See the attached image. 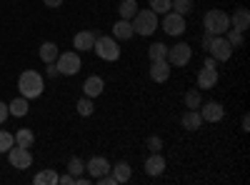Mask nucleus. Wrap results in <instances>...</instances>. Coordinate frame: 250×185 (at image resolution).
Returning a JSON list of instances; mask_svg holds the SVG:
<instances>
[{"instance_id":"nucleus-12","label":"nucleus","mask_w":250,"mask_h":185,"mask_svg":"<svg viewBox=\"0 0 250 185\" xmlns=\"http://www.w3.org/2000/svg\"><path fill=\"white\" fill-rule=\"evenodd\" d=\"M165 168H168V160L163 158V153H150V158L145 160V173L150 178H160L165 173Z\"/></svg>"},{"instance_id":"nucleus-2","label":"nucleus","mask_w":250,"mask_h":185,"mask_svg":"<svg viewBox=\"0 0 250 185\" xmlns=\"http://www.w3.org/2000/svg\"><path fill=\"white\" fill-rule=\"evenodd\" d=\"M133 30H135V35H143V38H150L158 28H160V20H158V15L150 10V8H143V10H138L135 15H133Z\"/></svg>"},{"instance_id":"nucleus-27","label":"nucleus","mask_w":250,"mask_h":185,"mask_svg":"<svg viewBox=\"0 0 250 185\" xmlns=\"http://www.w3.org/2000/svg\"><path fill=\"white\" fill-rule=\"evenodd\" d=\"M118 13H120L123 20H133V15L138 13V0H120Z\"/></svg>"},{"instance_id":"nucleus-4","label":"nucleus","mask_w":250,"mask_h":185,"mask_svg":"<svg viewBox=\"0 0 250 185\" xmlns=\"http://www.w3.org/2000/svg\"><path fill=\"white\" fill-rule=\"evenodd\" d=\"M93 50L100 60H105V63H115V60L120 58V45H118V40L113 35H98Z\"/></svg>"},{"instance_id":"nucleus-40","label":"nucleus","mask_w":250,"mask_h":185,"mask_svg":"<svg viewBox=\"0 0 250 185\" xmlns=\"http://www.w3.org/2000/svg\"><path fill=\"white\" fill-rule=\"evenodd\" d=\"M210 40H213L210 33H205V35H203V48H205V50H208V45H210Z\"/></svg>"},{"instance_id":"nucleus-32","label":"nucleus","mask_w":250,"mask_h":185,"mask_svg":"<svg viewBox=\"0 0 250 185\" xmlns=\"http://www.w3.org/2000/svg\"><path fill=\"white\" fill-rule=\"evenodd\" d=\"M13 145H15V138H13V133H8V130H0V153H8Z\"/></svg>"},{"instance_id":"nucleus-22","label":"nucleus","mask_w":250,"mask_h":185,"mask_svg":"<svg viewBox=\"0 0 250 185\" xmlns=\"http://www.w3.org/2000/svg\"><path fill=\"white\" fill-rule=\"evenodd\" d=\"M110 173L115 175V180H118V185H120V183H128V180H130L133 168H130V163L120 160V163H115V165H110Z\"/></svg>"},{"instance_id":"nucleus-25","label":"nucleus","mask_w":250,"mask_h":185,"mask_svg":"<svg viewBox=\"0 0 250 185\" xmlns=\"http://www.w3.org/2000/svg\"><path fill=\"white\" fill-rule=\"evenodd\" d=\"M183 103H185V108L188 110H198L200 108V103H203V95H200V88H190L185 93V98H183Z\"/></svg>"},{"instance_id":"nucleus-17","label":"nucleus","mask_w":250,"mask_h":185,"mask_svg":"<svg viewBox=\"0 0 250 185\" xmlns=\"http://www.w3.org/2000/svg\"><path fill=\"white\" fill-rule=\"evenodd\" d=\"M230 28H235V30H240V33H245V30L250 28V13H248V8H235V10H233V15H230Z\"/></svg>"},{"instance_id":"nucleus-1","label":"nucleus","mask_w":250,"mask_h":185,"mask_svg":"<svg viewBox=\"0 0 250 185\" xmlns=\"http://www.w3.org/2000/svg\"><path fill=\"white\" fill-rule=\"evenodd\" d=\"M18 90H20V95H23V98L35 100V98L43 95L45 80H43V75H40L38 70H23V73H20V78H18Z\"/></svg>"},{"instance_id":"nucleus-6","label":"nucleus","mask_w":250,"mask_h":185,"mask_svg":"<svg viewBox=\"0 0 250 185\" xmlns=\"http://www.w3.org/2000/svg\"><path fill=\"white\" fill-rule=\"evenodd\" d=\"M160 28H163V33H165V35H170V38H180V35L185 33V28H188L185 15H180V13H175V10H168V13L163 15V20H160Z\"/></svg>"},{"instance_id":"nucleus-31","label":"nucleus","mask_w":250,"mask_h":185,"mask_svg":"<svg viewBox=\"0 0 250 185\" xmlns=\"http://www.w3.org/2000/svg\"><path fill=\"white\" fill-rule=\"evenodd\" d=\"M68 173H70V175H75V178H78V175H83V173H85V163H83L78 155H75V158H70V160H68Z\"/></svg>"},{"instance_id":"nucleus-20","label":"nucleus","mask_w":250,"mask_h":185,"mask_svg":"<svg viewBox=\"0 0 250 185\" xmlns=\"http://www.w3.org/2000/svg\"><path fill=\"white\" fill-rule=\"evenodd\" d=\"M180 125L185 128V130H198L200 125H203V118H200V113L198 110H185L183 115H180Z\"/></svg>"},{"instance_id":"nucleus-26","label":"nucleus","mask_w":250,"mask_h":185,"mask_svg":"<svg viewBox=\"0 0 250 185\" xmlns=\"http://www.w3.org/2000/svg\"><path fill=\"white\" fill-rule=\"evenodd\" d=\"M75 110H78V115H83V118H90V115L95 113V103H93V98L83 95V98L75 103Z\"/></svg>"},{"instance_id":"nucleus-14","label":"nucleus","mask_w":250,"mask_h":185,"mask_svg":"<svg viewBox=\"0 0 250 185\" xmlns=\"http://www.w3.org/2000/svg\"><path fill=\"white\" fill-rule=\"evenodd\" d=\"M85 170L90 173V178H100V175H108L110 173V160L108 158H103V155H95L85 163Z\"/></svg>"},{"instance_id":"nucleus-7","label":"nucleus","mask_w":250,"mask_h":185,"mask_svg":"<svg viewBox=\"0 0 250 185\" xmlns=\"http://www.w3.org/2000/svg\"><path fill=\"white\" fill-rule=\"evenodd\" d=\"M233 45L225 40V35H213L210 45H208V55L215 58V63H228V60L233 58Z\"/></svg>"},{"instance_id":"nucleus-18","label":"nucleus","mask_w":250,"mask_h":185,"mask_svg":"<svg viewBox=\"0 0 250 185\" xmlns=\"http://www.w3.org/2000/svg\"><path fill=\"white\" fill-rule=\"evenodd\" d=\"M135 35V30H133V23H130V20H118V23L113 25V38L118 40V43H120V40H130Z\"/></svg>"},{"instance_id":"nucleus-16","label":"nucleus","mask_w":250,"mask_h":185,"mask_svg":"<svg viewBox=\"0 0 250 185\" xmlns=\"http://www.w3.org/2000/svg\"><path fill=\"white\" fill-rule=\"evenodd\" d=\"M103 90H105V80H103L100 75H90V78H85V83H83V93H85L88 98H98V95H103Z\"/></svg>"},{"instance_id":"nucleus-23","label":"nucleus","mask_w":250,"mask_h":185,"mask_svg":"<svg viewBox=\"0 0 250 185\" xmlns=\"http://www.w3.org/2000/svg\"><path fill=\"white\" fill-rule=\"evenodd\" d=\"M33 183H35V185H58V170H55V168L40 170V173H35Z\"/></svg>"},{"instance_id":"nucleus-13","label":"nucleus","mask_w":250,"mask_h":185,"mask_svg":"<svg viewBox=\"0 0 250 185\" xmlns=\"http://www.w3.org/2000/svg\"><path fill=\"white\" fill-rule=\"evenodd\" d=\"M218 80H220V75H218V68H200L198 70V88L200 90H213L215 85H218Z\"/></svg>"},{"instance_id":"nucleus-8","label":"nucleus","mask_w":250,"mask_h":185,"mask_svg":"<svg viewBox=\"0 0 250 185\" xmlns=\"http://www.w3.org/2000/svg\"><path fill=\"white\" fill-rule=\"evenodd\" d=\"M190 58H193V48L188 45V43H175L173 48H168V63L173 68H185L188 63H190Z\"/></svg>"},{"instance_id":"nucleus-38","label":"nucleus","mask_w":250,"mask_h":185,"mask_svg":"<svg viewBox=\"0 0 250 185\" xmlns=\"http://www.w3.org/2000/svg\"><path fill=\"white\" fill-rule=\"evenodd\" d=\"M205 68H218V63H215V58H210V55H208L205 58V63H203Z\"/></svg>"},{"instance_id":"nucleus-28","label":"nucleus","mask_w":250,"mask_h":185,"mask_svg":"<svg viewBox=\"0 0 250 185\" xmlns=\"http://www.w3.org/2000/svg\"><path fill=\"white\" fill-rule=\"evenodd\" d=\"M148 58H150V63H155V60H165V58H168V45H165V43L148 45Z\"/></svg>"},{"instance_id":"nucleus-5","label":"nucleus","mask_w":250,"mask_h":185,"mask_svg":"<svg viewBox=\"0 0 250 185\" xmlns=\"http://www.w3.org/2000/svg\"><path fill=\"white\" fill-rule=\"evenodd\" d=\"M55 68H58L60 75H68V78H70V75H78L80 68H83V60H80L78 50H65V53H60L58 60H55Z\"/></svg>"},{"instance_id":"nucleus-39","label":"nucleus","mask_w":250,"mask_h":185,"mask_svg":"<svg viewBox=\"0 0 250 185\" xmlns=\"http://www.w3.org/2000/svg\"><path fill=\"white\" fill-rule=\"evenodd\" d=\"M48 75H50V78L60 75V73H58V68H55V63H48Z\"/></svg>"},{"instance_id":"nucleus-19","label":"nucleus","mask_w":250,"mask_h":185,"mask_svg":"<svg viewBox=\"0 0 250 185\" xmlns=\"http://www.w3.org/2000/svg\"><path fill=\"white\" fill-rule=\"evenodd\" d=\"M38 55H40V60H43V63L48 65V63H55V60H58V55H60V48H58V43H53V40H45V43L40 45Z\"/></svg>"},{"instance_id":"nucleus-36","label":"nucleus","mask_w":250,"mask_h":185,"mask_svg":"<svg viewBox=\"0 0 250 185\" xmlns=\"http://www.w3.org/2000/svg\"><path fill=\"white\" fill-rule=\"evenodd\" d=\"M58 183H62V185H73V183H75V175H70V173H68V175H58Z\"/></svg>"},{"instance_id":"nucleus-11","label":"nucleus","mask_w":250,"mask_h":185,"mask_svg":"<svg viewBox=\"0 0 250 185\" xmlns=\"http://www.w3.org/2000/svg\"><path fill=\"white\" fill-rule=\"evenodd\" d=\"M98 35H100L98 30H80V33H75V35H73V48H75L78 53H88V50H93Z\"/></svg>"},{"instance_id":"nucleus-24","label":"nucleus","mask_w":250,"mask_h":185,"mask_svg":"<svg viewBox=\"0 0 250 185\" xmlns=\"http://www.w3.org/2000/svg\"><path fill=\"white\" fill-rule=\"evenodd\" d=\"M13 138H15V145L20 148H33V143H35V133L30 128H20Z\"/></svg>"},{"instance_id":"nucleus-34","label":"nucleus","mask_w":250,"mask_h":185,"mask_svg":"<svg viewBox=\"0 0 250 185\" xmlns=\"http://www.w3.org/2000/svg\"><path fill=\"white\" fill-rule=\"evenodd\" d=\"M148 150H150V153H160V150H163V138L150 135V138H148Z\"/></svg>"},{"instance_id":"nucleus-3","label":"nucleus","mask_w":250,"mask_h":185,"mask_svg":"<svg viewBox=\"0 0 250 185\" xmlns=\"http://www.w3.org/2000/svg\"><path fill=\"white\" fill-rule=\"evenodd\" d=\"M203 28L210 35H225V30L230 28V15H228L225 10H218V8L208 10L203 15Z\"/></svg>"},{"instance_id":"nucleus-10","label":"nucleus","mask_w":250,"mask_h":185,"mask_svg":"<svg viewBox=\"0 0 250 185\" xmlns=\"http://www.w3.org/2000/svg\"><path fill=\"white\" fill-rule=\"evenodd\" d=\"M203 123H220L225 118V108L220 105V103L210 100V103H200V108H198Z\"/></svg>"},{"instance_id":"nucleus-37","label":"nucleus","mask_w":250,"mask_h":185,"mask_svg":"<svg viewBox=\"0 0 250 185\" xmlns=\"http://www.w3.org/2000/svg\"><path fill=\"white\" fill-rule=\"evenodd\" d=\"M43 3H45V8H60L62 0H43Z\"/></svg>"},{"instance_id":"nucleus-30","label":"nucleus","mask_w":250,"mask_h":185,"mask_svg":"<svg viewBox=\"0 0 250 185\" xmlns=\"http://www.w3.org/2000/svg\"><path fill=\"white\" fill-rule=\"evenodd\" d=\"M225 40H228V43H230L233 48H243L245 33H240V30H235V28H228V30H225Z\"/></svg>"},{"instance_id":"nucleus-41","label":"nucleus","mask_w":250,"mask_h":185,"mask_svg":"<svg viewBox=\"0 0 250 185\" xmlns=\"http://www.w3.org/2000/svg\"><path fill=\"white\" fill-rule=\"evenodd\" d=\"M240 125H243V130H245V133L250 130V118H248V115H243V123H240Z\"/></svg>"},{"instance_id":"nucleus-29","label":"nucleus","mask_w":250,"mask_h":185,"mask_svg":"<svg viewBox=\"0 0 250 185\" xmlns=\"http://www.w3.org/2000/svg\"><path fill=\"white\" fill-rule=\"evenodd\" d=\"M148 8L155 15H165L168 10H173V0H148Z\"/></svg>"},{"instance_id":"nucleus-21","label":"nucleus","mask_w":250,"mask_h":185,"mask_svg":"<svg viewBox=\"0 0 250 185\" xmlns=\"http://www.w3.org/2000/svg\"><path fill=\"white\" fill-rule=\"evenodd\" d=\"M28 98H23V95H20V98H13L10 103H8V113L13 115V118H25L28 115Z\"/></svg>"},{"instance_id":"nucleus-15","label":"nucleus","mask_w":250,"mask_h":185,"mask_svg":"<svg viewBox=\"0 0 250 185\" xmlns=\"http://www.w3.org/2000/svg\"><path fill=\"white\" fill-rule=\"evenodd\" d=\"M170 70H173V65L168 60H155V63H150V80L153 83H168Z\"/></svg>"},{"instance_id":"nucleus-9","label":"nucleus","mask_w":250,"mask_h":185,"mask_svg":"<svg viewBox=\"0 0 250 185\" xmlns=\"http://www.w3.org/2000/svg\"><path fill=\"white\" fill-rule=\"evenodd\" d=\"M8 160L15 170H28L33 165V155H30V148H20V145H13L8 153Z\"/></svg>"},{"instance_id":"nucleus-35","label":"nucleus","mask_w":250,"mask_h":185,"mask_svg":"<svg viewBox=\"0 0 250 185\" xmlns=\"http://www.w3.org/2000/svg\"><path fill=\"white\" fill-rule=\"evenodd\" d=\"M8 115H10V113H8V103L0 100V123H5V120H8Z\"/></svg>"},{"instance_id":"nucleus-33","label":"nucleus","mask_w":250,"mask_h":185,"mask_svg":"<svg viewBox=\"0 0 250 185\" xmlns=\"http://www.w3.org/2000/svg\"><path fill=\"white\" fill-rule=\"evenodd\" d=\"M173 10L180 15H188L193 10V0H173Z\"/></svg>"}]
</instances>
